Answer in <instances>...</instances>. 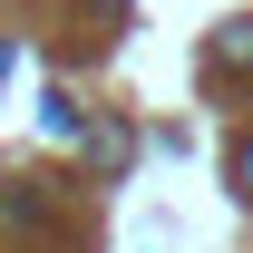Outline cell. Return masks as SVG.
Returning <instances> with one entry per match:
<instances>
[{"mask_svg":"<svg viewBox=\"0 0 253 253\" xmlns=\"http://www.w3.org/2000/svg\"><path fill=\"white\" fill-rule=\"evenodd\" d=\"M214 68H253V20H224L214 30Z\"/></svg>","mask_w":253,"mask_h":253,"instance_id":"cell-1","label":"cell"},{"mask_svg":"<svg viewBox=\"0 0 253 253\" xmlns=\"http://www.w3.org/2000/svg\"><path fill=\"white\" fill-rule=\"evenodd\" d=\"M88 156H97V166H107V175H117V166H126V156H136V146H126V126H88Z\"/></svg>","mask_w":253,"mask_h":253,"instance_id":"cell-2","label":"cell"},{"mask_svg":"<svg viewBox=\"0 0 253 253\" xmlns=\"http://www.w3.org/2000/svg\"><path fill=\"white\" fill-rule=\"evenodd\" d=\"M39 126L49 136H78V97H39Z\"/></svg>","mask_w":253,"mask_h":253,"instance_id":"cell-3","label":"cell"},{"mask_svg":"<svg viewBox=\"0 0 253 253\" xmlns=\"http://www.w3.org/2000/svg\"><path fill=\"white\" fill-rule=\"evenodd\" d=\"M234 185L253 195V136H244V146H234Z\"/></svg>","mask_w":253,"mask_h":253,"instance_id":"cell-4","label":"cell"}]
</instances>
